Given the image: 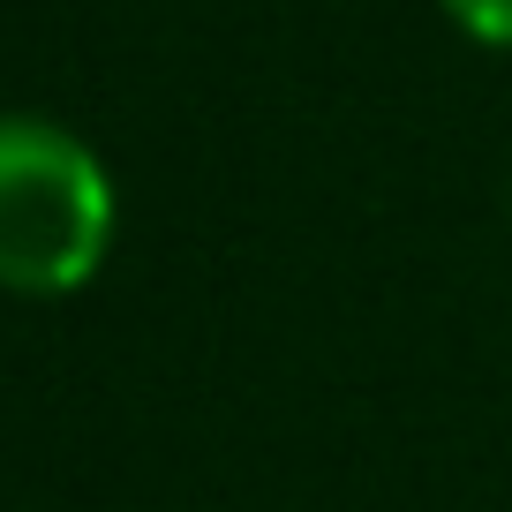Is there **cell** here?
Instances as JSON below:
<instances>
[{"instance_id":"7a4b0ae2","label":"cell","mask_w":512,"mask_h":512,"mask_svg":"<svg viewBox=\"0 0 512 512\" xmlns=\"http://www.w3.org/2000/svg\"><path fill=\"white\" fill-rule=\"evenodd\" d=\"M452 23H460L467 38H482V46H512V0H445Z\"/></svg>"},{"instance_id":"6da1fadb","label":"cell","mask_w":512,"mask_h":512,"mask_svg":"<svg viewBox=\"0 0 512 512\" xmlns=\"http://www.w3.org/2000/svg\"><path fill=\"white\" fill-rule=\"evenodd\" d=\"M113 174L76 128L0 113V287L61 302L91 287L113 249Z\"/></svg>"}]
</instances>
